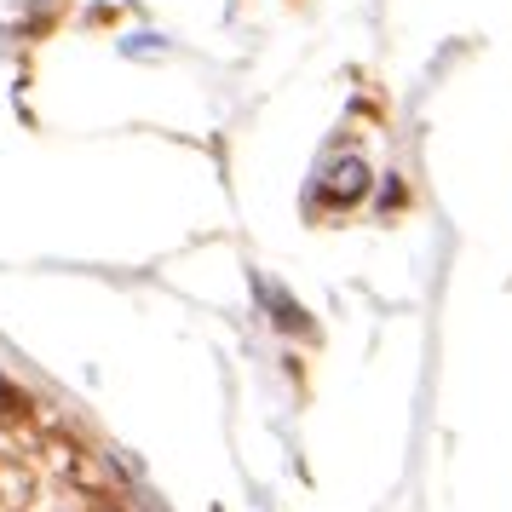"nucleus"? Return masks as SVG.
<instances>
[{
    "label": "nucleus",
    "instance_id": "nucleus-1",
    "mask_svg": "<svg viewBox=\"0 0 512 512\" xmlns=\"http://www.w3.org/2000/svg\"><path fill=\"white\" fill-rule=\"evenodd\" d=\"M18 409H24V397H12L6 392V380H0V415H18Z\"/></svg>",
    "mask_w": 512,
    "mask_h": 512
}]
</instances>
